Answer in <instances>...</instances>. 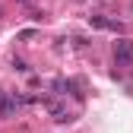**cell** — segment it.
<instances>
[{
  "mask_svg": "<svg viewBox=\"0 0 133 133\" xmlns=\"http://www.w3.org/2000/svg\"><path fill=\"white\" fill-rule=\"evenodd\" d=\"M114 57H117V63H133V41H117L114 44Z\"/></svg>",
  "mask_w": 133,
  "mask_h": 133,
  "instance_id": "6da1fadb",
  "label": "cell"
},
{
  "mask_svg": "<svg viewBox=\"0 0 133 133\" xmlns=\"http://www.w3.org/2000/svg\"><path fill=\"white\" fill-rule=\"evenodd\" d=\"M89 22L98 25V29H111V32H121V22H114V19H105V16H89Z\"/></svg>",
  "mask_w": 133,
  "mask_h": 133,
  "instance_id": "7a4b0ae2",
  "label": "cell"
},
{
  "mask_svg": "<svg viewBox=\"0 0 133 133\" xmlns=\"http://www.w3.org/2000/svg\"><path fill=\"white\" fill-rule=\"evenodd\" d=\"M13 66H16L19 73H25V70H29V63H25V60H13Z\"/></svg>",
  "mask_w": 133,
  "mask_h": 133,
  "instance_id": "277c9868",
  "label": "cell"
},
{
  "mask_svg": "<svg viewBox=\"0 0 133 133\" xmlns=\"http://www.w3.org/2000/svg\"><path fill=\"white\" fill-rule=\"evenodd\" d=\"M22 3H29V0H22Z\"/></svg>",
  "mask_w": 133,
  "mask_h": 133,
  "instance_id": "5b68a950",
  "label": "cell"
},
{
  "mask_svg": "<svg viewBox=\"0 0 133 133\" xmlns=\"http://www.w3.org/2000/svg\"><path fill=\"white\" fill-rule=\"evenodd\" d=\"M13 108H16V102H13L10 95H3V98H0V117H6V114H13Z\"/></svg>",
  "mask_w": 133,
  "mask_h": 133,
  "instance_id": "3957f363",
  "label": "cell"
}]
</instances>
